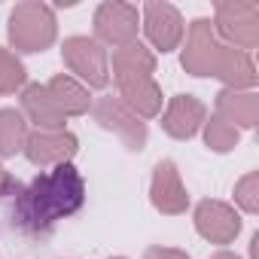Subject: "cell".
I'll list each match as a JSON object with an SVG mask.
<instances>
[{
  "label": "cell",
  "mask_w": 259,
  "mask_h": 259,
  "mask_svg": "<svg viewBox=\"0 0 259 259\" xmlns=\"http://www.w3.org/2000/svg\"><path fill=\"white\" fill-rule=\"evenodd\" d=\"M7 192L13 195V226L25 235H49L61 220L82 207L85 180L73 165H58L37 174L28 186L10 180Z\"/></svg>",
  "instance_id": "obj_1"
},
{
  "label": "cell",
  "mask_w": 259,
  "mask_h": 259,
  "mask_svg": "<svg viewBox=\"0 0 259 259\" xmlns=\"http://www.w3.org/2000/svg\"><path fill=\"white\" fill-rule=\"evenodd\" d=\"M7 37L16 52H46L58 37V19L55 10L40 0L16 4L7 22Z\"/></svg>",
  "instance_id": "obj_2"
},
{
  "label": "cell",
  "mask_w": 259,
  "mask_h": 259,
  "mask_svg": "<svg viewBox=\"0 0 259 259\" xmlns=\"http://www.w3.org/2000/svg\"><path fill=\"white\" fill-rule=\"evenodd\" d=\"M210 25L213 34L229 40L232 49L250 52L259 46V7L250 0H220Z\"/></svg>",
  "instance_id": "obj_3"
},
{
  "label": "cell",
  "mask_w": 259,
  "mask_h": 259,
  "mask_svg": "<svg viewBox=\"0 0 259 259\" xmlns=\"http://www.w3.org/2000/svg\"><path fill=\"white\" fill-rule=\"evenodd\" d=\"M61 58L67 64V70L76 73L85 89H107L110 85V58L98 40L67 37L61 43Z\"/></svg>",
  "instance_id": "obj_4"
},
{
  "label": "cell",
  "mask_w": 259,
  "mask_h": 259,
  "mask_svg": "<svg viewBox=\"0 0 259 259\" xmlns=\"http://www.w3.org/2000/svg\"><path fill=\"white\" fill-rule=\"evenodd\" d=\"M92 113H95V122H98L101 128H107V132H113V135L122 141L125 150L141 153V150L147 147V138H150L147 122H144L141 116H135L119 98H113V95L98 98V101L92 104Z\"/></svg>",
  "instance_id": "obj_5"
},
{
  "label": "cell",
  "mask_w": 259,
  "mask_h": 259,
  "mask_svg": "<svg viewBox=\"0 0 259 259\" xmlns=\"http://www.w3.org/2000/svg\"><path fill=\"white\" fill-rule=\"evenodd\" d=\"M95 37L101 46H128L138 40V28H141V13L132 4H122V0H104L95 10Z\"/></svg>",
  "instance_id": "obj_6"
},
{
  "label": "cell",
  "mask_w": 259,
  "mask_h": 259,
  "mask_svg": "<svg viewBox=\"0 0 259 259\" xmlns=\"http://www.w3.org/2000/svg\"><path fill=\"white\" fill-rule=\"evenodd\" d=\"M223 43L213 34L210 19H195L186 31V46L180 52V64L189 76H213V64Z\"/></svg>",
  "instance_id": "obj_7"
},
{
  "label": "cell",
  "mask_w": 259,
  "mask_h": 259,
  "mask_svg": "<svg viewBox=\"0 0 259 259\" xmlns=\"http://www.w3.org/2000/svg\"><path fill=\"white\" fill-rule=\"evenodd\" d=\"M195 232L210 241V244H232L238 235H241V217L232 204L226 201H217V198H204L198 201L195 213Z\"/></svg>",
  "instance_id": "obj_8"
},
{
  "label": "cell",
  "mask_w": 259,
  "mask_h": 259,
  "mask_svg": "<svg viewBox=\"0 0 259 259\" xmlns=\"http://www.w3.org/2000/svg\"><path fill=\"white\" fill-rule=\"evenodd\" d=\"M22 153L37 168H58L70 165V159L79 153V141L70 132H31Z\"/></svg>",
  "instance_id": "obj_9"
},
{
  "label": "cell",
  "mask_w": 259,
  "mask_h": 259,
  "mask_svg": "<svg viewBox=\"0 0 259 259\" xmlns=\"http://www.w3.org/2000/svg\"><path fill=\"white\" fill-rule=\"evenodd\" d=\"M150 201L159 213L165 217H180L189 207V192L180 180V171L171 159H162L153 171V183H150Z\"/></svg>",
  "instance_id": "obj_10"
},
{
  "label": "cell",
  "mask_w": 259,
  "mask_h": 259,
  "mask_svg": "<svg viewBox=\"0 0 259 259\" xmlns=\"http://www.w3.org/2000/svg\"><path fill=\"white\" fill-rule=\"evenodd\" d=\"M147 40L159 49V52H171L180 46L183 40V16L177 7L171 4H159V0H150L144 7V19H141Z\"/></svg>",
  "instance_id": "obj_11"
},
{
  "label": "cell",
  "mask_w": 259,
  "mask_h": 259,
  "mask_svg": "<svg viewBox=\"0 0 259 259\" xmlns=\"http://www.w3.org/2000/svg\"><path fill=\"white\" fill-rule=\"evenodd\" d=\"M204 119H207V107L195 95H174L162 113V128L174 141H189L198 135Z\"/></svg>",
  "instance_id": "obj_12"
},
{
  "label": "cell",
  "mask_w": 259,
  "mask_h": 259,
  "mask_svg": "<svg viewBox=\"0 0 259 259\" xmlns=\"http://www.w3.org/2000/svg\"><path fill=\"white\" fill-rule=\"evenodd\" d=\"M223 122L241 128H256L259 122V95L253 89H223L217 95V113Z\"/></svg>",
  "instance_id": "obj_13"
},
{
  "label": "cell",
  "mask_w": 259,
  "mask_h": 259,
  "mask_svg": "<svg viewBox=\"0 0 259 259\" xmlns=\"http://www.w3.org/2000/svg\"><path fill=\"white\" fill-rule=\"evenodd\" d=\"M22 116H28L37 125V132H64V119H67L49 98L46 85L40 82L22 89Z\"/></svg>",
  "instance_id": "obj_14"
},
{
  "label": "cell",
  "mask_w": 259,
  "mask_h": 259,
  "mask_svg": "<svg viewBox=\"0 0 259 259\" xmlns=\"http://www.w3.org/2000/svg\"><path fill=\"white\" fill-rule=\"evenodd\" d=\"M116 85L119 82H132V79H147L156 73V55L153 49H147L141 40L113 49V67H110Z\"/></svg>",
  "instance_id": "obj_15"
},
{
  "label": "cell",
  "mask_w": 259,
  "mask_h": 259,
  "mask_svg": "<svg viewBox=\"0 0 259 259\" xmlns=\"http://www.w3.org/2000/svg\"><path fill=\"white\" fill-rule=\"evenodd\" d=\"M213 76L220 82H226V89H253L256 85V64L250 58V52L223 46L213 64Z\"/></svg>",
  "instance_id": "obj_16"
},
{
  "label": "cell",
  "mask_w": 259,
  "mask_h": 259,
  "mask_svg": "<svg viewBox=\"0 0 259 259\" xmlns=\"http://www.w3.org/2000/svg\"><path fill=\"white\" fill-rule=\"evenodd\" d=\"M119 101L141 119H153L162 113V89L156 85L153 76L147 79H132V82H119Z\"/></svg>",
  "instance_id": "obj_17"
},
{
  "label": "cell",
  "mask_w": 259,
  "mask_h": 259,
  "mask_svg": "<svg viewBox=\"0 0 259 259\" xmlns=\"http://www.w3.org/2000/svg\"><path fill=\"white\" fill-rule=\"evenodd\" d=\"M46 92H49V98L55 101V107H58L64 116H85V113L92 110V95H89V89H85L79 79L67 76V73L52 76V79L46 82Z\"/></svg>",
  "instance_id": "obj_18"
},
{
  "label": "cell",
  "mask_w": 259,
  "mask_h": 259,
  "mask_svg": "<svg viewBox=\"0 0 259 259\" xmlns=\"http://www.w3.org/2000/svg\"><path fill=\"white\" fill-rule=\"evenodd\" d=\"M28 119L13 110V107H4L0 110V159H10L16 153L25 150V141H28Z\"/></svg>",
  "instance_id": "obj_19"
},
{
  "label": "cell",
  "mask_w": 259,
  "mask_h": 259,
  "mask_svg": "<svg viewBox=\"0 0 259 259\" xmlns=\"http://www.w3.org/2000/svg\"><path fill=\"white\" fill-rule=\"evenodd\" d=\"M204 144H207V150H213V153H232L235 147H238V141H241V132L235 125H229V122H223L220 116H210V119H204Z\"/></svg>",
  "instance_id": "obj_20"
},
{
  "label": "cell",
  "mask_w": 259,
  "mask_h": 259,
  "mask_svg": "<svg viewBox=\"0 0 259 259\" xmlns=\"http://www.w3.org/2000/svg\"><path fill=\"white\" fill-rule=\"evenodd\" d=\"M25 82H28V70H25V64L19 61V55L0 46V98H4V95H13V92L22 89Z\"/></svg>",
  "instance_id": "obj_21"
},
{
  "label": "cell",
  "mask_w": 259,
  "mask_h": 259,
  "mask_svg": "<svg viewBox=\"0 0 259 259\" xmlns=\"http://www.w3.org/2000/svg\"><path fill=\"white\" fill-rule=\"evenodd\" d=\"M235 204L244 213H259V171H250L235 183Z\"/></svg>",
  "instance_id": "obj_22"
},
{
  "label": "cell",
  "mask_w": 259,
  "mask_h": 259,
  "mask_svg": "<svg viewBox=\"0 0 259 259\" xmlns=\"http://www.w3.org/2000/svg\"><path fill=\"white\" fill-rule=\"evenodd\" d=\"M144 259H192L186 250H177V247H150L144 253Z\"/></svg>",
  "instance_id": "obj_23"
},
{
  "label": "cell",
  "mask_w": 259,
  "mask_h": 259,
  "mask_svg": "<svg viewBox=\"0 0 259 259\" xmlns=\"http://www.w3.org/2000/svg\"><path fill=\"white\" fill-rule=\"evenodd\" d=\"M10 180H13V177H10V174L4 171V165H0V195H4V192H7V186H10Z\"/></svg>",
  "instance_id": "obj_24"
},
{
  "label": "cell",
  "mask_w": 259,
  "mask_h": 259,
  "mask_svg": "<svg viewBox=\"0 0 259 259\" xmlns=\"http://www.w3.org/2000/svg\"><path fill=\"white\" fill-rule=\"evenodd\" d=\"M210 259H241L238 253H229V250H220V253H213Z\"/></svg>",
  "instance_id": "obj_25"
},
{
  "label": "cell",
  "mask_w": 259,
  "mask_h": 259,
  "mask_svg": "<svg viewBox=\"0 0 259 259\" xmlns=\"http://www.w3.org/2000/svg\"><path fill=\"white\" fill-rule=\"evenodd\" d=\"M113 259H125V256H113Z\"/></svg>",
  "instance_id": "obj_26"
}]
</instances>
